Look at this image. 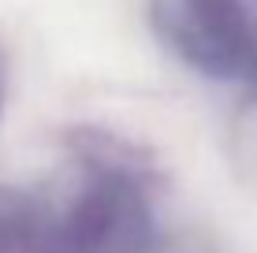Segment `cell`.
Wrapping results in <instances>:
<instances>
[{
  "label": "cell",
  "instance_id": "obj_1",
  "mask_svg": "<svg viewBox=\"0 0 257 253\" xmlns=\"http://www.w3.org/2000/svg\"><path fill=\"white\" fill-rule=\"evenodd\" d=\"M149 238V208L127 171L97 168L67 212L38 223L34 246L41 253H138Z\"/></svg>",
  "mask_w": 257,
  "mask_h": 253
},
{
  "label": "cell",
  "instance_id": "obj_2",
  "mask_svg": "<svg viewBox=\"0 0 257 253\" xmlns=\"http://www.w3.org/2000/svg\"><path fill=\"white\" fill-rule=\"evenodd\" d=\"M161 30L201 75L257 82V0H161Z\"/></svg>",
  "mask_w": 257,
  "mask_h": 253
},
{
  "label": "cell",
  "instance_id": "obj_3",
  "mask_svg": "<svg viewBox=\"0 0 257 253\" xmlns=\"http://www.w3.org/2000/svg\"><path fill=\"white\" fill-rule=\"evenodd\" d=\"M38 220L19 205H0V253H8L15 242H34Z\"/></svg>",
  "mask_w": 257,
  "mask_h": 253
},
{
  "label": "cell",
  "instance_id": "obj_4",
  "mask_svg": "<svg viewBox=\"0 0 257 253\" xmlns=\"http://www.w3.org/2000/svg\"><path fill=\"white\" fill-rule=\"evenodd\" d=\"M0 101H4V60H0Z\"/></svg>",
  "mask_w": 257,
  "mask_h": 253
}]
</instances>
